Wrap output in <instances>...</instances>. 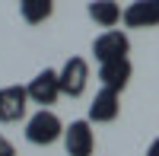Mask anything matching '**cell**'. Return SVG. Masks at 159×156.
Segmentation results:
<instances>
[{"label":"cell","mask_w":159,"mask_h":156,"mask_svg":"<svg viewBox=\"0 0 159 156\" xmlns=\"http://www.w3.org/2000/svg\"><path fill=\"white\" fill-rule=\"evenodd\" d=\"M57 76H61V93L67 99H80L86 93V86H89V64H86V57H67L64 67L57 70Z\"/></svg>","instance_id":"277c9868"},{"label":"cell","mask_w":159,"mask_h":156,"mask_svg":"<svg viewBox=\"0 0 159 156\" xmlns=\"http://www.w3.org/2000/svg\"><path fill=\"white\" fill-rule=\"evenodd\" d=\"M118 115H121V93L102 86L89 102V121L92 124H111Z\"/></svg>","instance_id":"ba28073f"},{"label":"cell","mask_w":159,"mask_h":156,"mask_svg":"<svg viewBox=\"0 0 159 156\" xmlns=\"http://www.w3.org/2000/svg\"><path fill=\"white\" fill-rule=\"evenodd\" d=\"M127 29H156L159 25V0H134L121 13Z\"/></svg>","instance_id":"52a82bcc"},{"label":"cell","mask_w":159,"mask_h":156,"mask_svg":"<svg viewBox=\"0 0 159 156\" xmlns=\"http://www.w3.org/2000/svg\"><path fill=\"white\" fill-rule=\"evenodd\" d=\"M64 150L67 156H92L96 153V131L89 118H76L64 127Z\"/></svg>","instance_id":"3957f363"},{"label":"cell","mask_w":159,"mask_h":156,"mask_svg":"<svg viewBox=\"0 0 159 156\" xmlns=\"http://www.w3.org/2000/svg\"><path fill=\"white\" fill-rule=\"evenodd\" d=\"M29 112V93L25 86H3L0 89V124H16Z\"/></svg>","instance_id":"8992f818"},{"label":"cell","mask_w":159,"mask_h":156,"mask_svg":"<svg viewBox=\"0 0 159 156\" xmlns=\"http://www.w3.org/2000/svg\"><path fill=\"white\" fill-rule=\"evenodd\" d=\"M25 93H29V102H35V105H42V108L54 105V102L64 96V93H61V76H57V70H54V67L38 70L32 80H29Z\"/></svg>","instance_id":"7a4b0ae2"},{"label":"cell","mask_w":159,"mask_h":156,"mask_svg":"<svg viewBox=\"0 0 159 156\" xmlns=\"http://www.w3.org/2000/svg\"><path fill=\"white\" fill-rule=\"evenodd\" d=\"M92 54H96L99 64L127 57L130 54V38H127V32H121V29H105L102 35H96V42H92Z\"/></svg>","instance_id":"5b68a950"},{"label":"cell","mask_w":159,"mask_h":156,"mask_svg":"<svg viewBox=\"0 0 159 156\" xmlns=\"http://www.w3.org/2000/svg\"><path fill=\"white\" fill-rule=\"evenodd\" d=\"M147 156H159V137H156V140H153V144L147 147Z\"/></svg>","instance_id":"4fadbf2b"},{"label":"cell","mask_w":159,"mask_h":156,"mask_svg":"<svg viewBox=\"0 0 159 156\" xmlns=\"http://www.w3.org/2000/svg\"><path fill=\"white\" fill-rule=\"evenodd\" d=\"M99 83L105 89H115V93H121V89L130 83V76H134V67H130L127 57H118V61H105L99 64Z\"/></svg>","instance_id":"9c48e42d"},{"label":"cell","mask_w":159,"mask_h":156,"mask_svg":"<svg viewBox=\"0 0 159 156\" xmlns=\"http://www.w3.org/2000/svg\"><path fill=\"white\" fill-rule=\"evenodd\" d=\"M64 124L61 118L51 108H38L35 115H29L25 118V140H29L32 147H51V144H57V140H64Z\"/></svg>","instance_id":"6da1fadb"},{"label":"cell","mask_w":159,"mask_h":156,"mask_svg":"<svg viewBox=\"0 0 159 156\" xmlns=\"http://www.w3.org/2000/svg\"><path fill=\"white\" fill-rule=\"evenodd\" d=\"M0 156H16V147H13V140H7L0 134Z\"/></svg>","instance_id":"7c38bea8"},{"label":"cell","mask_w":159,"mask_h":156,"mask_svg":"<svg viewBox=\"0 0 159 156\" xmlns=\"http://www.w3.org/2000/svg\"><path fill=\"white\" fill-rule=\"evenodd\" d=\"M54 13V0H19V16L29 25H42Z\"/></svg>","instance_id":"8fae6325"},{"label":"cell","mask_w":159,"mask_h":156,"mask_svg":"<svg viewBox=\"0 0 159 156\" xmlns=\"http://www.w3.org/2000/svg\"><path fill=\"white\" fill-rule=\"evenodd\" d=\"M86 13H89V19L92 22H99L102 29H115L118 22H121V7L115 3V0H92V3L86 7Z\"/></svg>","instance_id":"30bf717a"}]
</instances>
